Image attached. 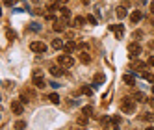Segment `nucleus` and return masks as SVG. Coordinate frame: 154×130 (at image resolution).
Returning a JSON list of instances; mask_svg holds the SVG:
<instances>
[{"mask_svg":"<svg viewBox=\"0 0 154 130\" xmlns=\"http://www.w3.org/2000/svg\"><path fill=\"white\" fill-rule=\"evenodd\" d=\"M119 123H121V117H119V115H115V117H112V125H113V126H117Z\"/></svg>","mask_w":154,"mask_h":130,"instance_id":"obj_27","label":"nucleus"},{"mask_svg":"<svg viewBox=\"0 0 154 130\" xmlns=\"http://www.w3.org/2000/svg\"><path fill=\"white\" fill-rule=\"evenodd\" d=\"M150 13H154V2H150Z\"/></svg>","mask_w":154,"mask_h":130,"instance_id":"obj_35","label":"nucleus"},{"mask_svg":"<svg viewBox=\"0 0 154 130\" xmlns=\"http://www.w3.org/2000/svg\"><path fill=\"white\" fill-rule=\"evenodd\" d=\"M130 19H132V23H134V24H136V23H139V20L143 19V13H141V11H132V15H130Z\"/></svg>","mask_w":154,"mask_h":130,"instance_id":"obj_11","label":"nucleus"},{"mask_svg":"<svg viewBox=\"0 0 154 130\" xmlns=\"http://www.w3.org/2000/svg\"><path fill=\"white\" fill-rule=\"evenodd\" d=\"M60 11H61V17H63V19H69V17H71L69 8H60Z\"/></svg>","mask_w":154,"mask_h":130,"instance_id":"obj_21","label":"nucleus"},{"mask_svg":"<svg viewBox=\"0 0 154 130\" xmlns=\"http://www.w3.org/2000/svg\"><path fill=\"white\" fill-rule=\"evenodd\" d=\"M87 119H89V117H87L85 113H82V115H78L76 121H78V125H87Z\"/></svg>","mask_w":154,"mask_h":130,"instance_id":"obj_20","label":"nucleus"},{"mask_svg":"<svg viewBox=\"0 0 154 130\" xmlns=\"http://www.w3.org/2000/svg\"><path fill=\"white\" fill-rule=\"evenodd\" d=\"M28 101H30V99H28V95H26V93L20 95V102H23V104H28Z\"/></svg>","mask_w":154,"mask_h":130,"instance_id":"obj_29","label":"nucleus"},{"mask_svg":"<svg viewBox=\"0 0 154 130\" xmlns=\"http://www.w3.org/2000/svg\"><path fill=\"white\" fill-rule=\"evenodd\" d=\"M72 24H74L76 28H80V26H84V24H85V19H84V17H74Z\"/></svg>","mask_w":154,"mask_h":130,"instance_id":"obj_16","label":"nucleus"},{"mask_svg":"<svg viewBox=\"0 0 154 130\" xmlns=\"http://www.w3.org/2000/svg\"><path fill=\"white\" fill-rule=\"evenodd\" d=\"M134 99H136V102H145V101H147V97L143 95V93H136V95H134Z\"/></svg>","mask_w":154,"mask_h":130,"instance_id":"obj_22","label":"nucleus"},{"mask_svg":"<svg viewBox=\"0 0 154 130\" xmlns=\"http://www.w3.org/2000/svg\"><path fill=\"white\" fill-rule=\"evenodd\" d=\"M52 47L56 48V50H61V48H65V43H63L61 39H54V41H52Z\"/></svg>","mask_w":154,"mask_h":130,"instance_id":"obj_13","label":"nucleus"},{"mask_svg":"<svg viewBox=\"0 0 154 130\" xmlns=\"http://www.w3.org/2000/svg\"><path fill=\"white\" fill-rule=\"evenodd\" d=\"M50 73L54 74V76H61V74H65V71H63V65H52L50 67Z\"/></svg>","mask_w":154,"mask_h":130,"instance_id":"obj_6","label":"nucleus"},{"mask_svg":"<svg viewBox=\"0 0 154 130\" xmlns=\"http://www.w3.org/2000/svg\"><path fill=\"white\" fill-rule=\"evenodd\" d=\"M24 126H26L24 121H17V123H15V128H17V130H24Z\"/></svg>","mask_w":154,"mask_h":130,"instance_id":"obj_25","label":"nucleus"},{"mask_svg":"<svg viewBox=\"0 0 154 130\" xmlns=\"http://www.w3.org/2000/svg\"><path fill=\"white\" fill-rule=\"evenodd\" d=\"M4 6H13V0H4Z\"/></svg>","mask_w":154,"mask_h":130,"instance_id":"obj_33","label":"nucleus"},{"mask_svg":"<svg viewBox=\"0 0 154 130\" xmlns=\"http://www.w3.org/2000/svg\"><path fill=\"white\" fill-rule=\"evenodd\" d=\"M152 26H154V19H152Z\"/></svg>","mask_w":154,"mask_h":130,"instance_id":"obj_36","label":"nucleus"},{"mask_svg":"<svg viewBox=\"0 0 154 130\" xmlns=\"http://www.w3.org/2000/svg\"><path fill=\"white\" fill-rule=\"evenodd\" d=\"M80 61H82V63H89V61H91V56L84 50V52L80 54Z\"/></svg>","mask_w":154,"mask_h":130,"instance_id":"obj_18","label":"nucleus"},{"mask_svg":"<svg viewBox=\"0 0 154 130\" xmlns=\"http://www.w3.org/2000/svg\"><path fill=\"white\" fill-rule=\"evenodd\" d=\"M82 93H84V95H91L93 91H91V88H87V85H84V88H82Z\"/></svg>","mask_w":154,"mask_h":130,"instance_id":"obj_31","label":"nucleus"},{"mask_svg":"<svg viewBox=\"0 0 154 130\" xmlns=\"http://www.w3.org/2000/svg\"><path fill=\"white\" fill-rule=\"evenodd\" d=\"M121 110L125 113H134L136 112V99L134 97H123L121 99Z\"/></svg>","mask_w":154,"mask_h":130,"instance_id":"obj_1","label":"nucleus"},{"mask_svg":"<svg viewBox=\"0 0 154 130\" xmlns=\"http://www.w3.org/2000/svg\"><path fill=\"white\" fill-rule=\"evenodd\" d=\"M128 52H130V58H136V56H139V54H141V47H139V43H130Z\"/></svg>","mask_w":154,"mask_h":130,"instance_id":"obj_5","label":"nucleus"},{"mask_svg":"<svg viewBox=\"0 0 154 130\" xmlns=\"http://www.w3.org/2000/svg\"><path fill=\"white\" fill-rule=\"evenodd\" d=\"M85 20H87L89 24H97V19H95L93 15H87V19H85Z\"/></svg>","mask_w":154,"mask_h":130,"instance_id":"obj_28","label":"nucleus"},{"mask_svg":"<svg viewBox=\"0 0 154 130\" xmlns=\"http://www.w3.org/2000/svg\"><path fill=\"white\" fill-rule=\"evenodd\" d=\"M113 32H115V36H117V37H123V24L113 26Z\"/></svg>","mask_w":154,"mask_h":130,"instance_id":"obj_19","label":"nucleus"},{"mask_svg":"<svg viewBox=\"0 0 154 130\" xmlns=\"http://www.w3.org/2000/svg\"><path fill=\"white\" fill-rule=\"evenodd\" d=\"M8 36H9V39H11V41H13V39H17V34H15L13 30H8Z\"/></svg>","mask_w":154,"mask_h":130,"instance_id":"obj_32","label":"nucleus"},{"mask_svg":"<svg viewBox=\"0 0 154 130\" xmlns=\"http://www.w3.org/2000/svg\"><path fill=\"white\" fill-rule=\"evenodd\" d=\"M56 8H58V2H50L47 6V9H50V11H56Z\"/></svg>","mask_w":154,"mask_h":130,"instance_id":"obj_26","label":"nucleus"},{"mask_svg":"<svg viewBox=\"0 0 154 130\" xmlns=\"http://www.w3.org/2000/svg\"><path fill=\"white\" fill-rule=\"evenodd\" d=\"M123 82H125L126 85H134V84H136V78L130 76V74H125V76H123Z\"/></svg>","mask_w":154,"mask_h":130,"instance_id":"obj_15","label":"nucleus"},{"mask_svg":"<svg viewBox=\"0 0 154 130\" xmlns=\"http://www.w3.org/2000/svg\"><path fill=\"white\" fill-rule=\"evenodd\" d=\"M11 112H13L15 115H20V113L24 112V104L20 102V101H13V102H11Z\"/></svg>","mask_w":154,"mask_h":130,"instance_id":"obj_4","label":"nucleus"},{"mask_svg":"<svg viewBox=\"0 0 154 130\" xmlns=\"http://www.w3.org/2000/svg\"><path fill=\"white\" fill-rule=\"evenodd\" d=\"M30 48L34 50V52H39V54L47 52V45H45V43H43V41H34V43H32V45H30Z\"/></svg>","mask_w":154,"mask_h":130,"instance_id":"obj_3","label":"nucleus"},{"mask_svg":"<svg viewBox=\"0 0 154 130\" xmlns=\"http://www.w3.org/2000/svg\"><path fill=\"white\" fill-rule=\"evenodd\" d=\"M82 113H85L87 117H89V115L93 113V108H91V106H85V108H84V110H82Z\"/></svg>","mask_w":154,"mask_h":130,"instance_id":"obj_24","label":"nucleus"},{"mask_svg":"<svg viewBox=\"0 0 154 130\" xmlns=\"http://www.w3.org/2000/svg\"><path fill=\"white\" fill-rule=\"evenodd\" d=\"M126 15H128L126 8H125V6H119V8H117V17H119V19H125Z\"/></svg>","mask_w":154,"mask_h":130,"instance_id":"obj_12","label":"nucleus"},{"mask_svg":"<svg viewBox=\"0 0 154 130\" xmlns=\"http://www.w3.org/2000/svg\"><path fill=\"white\" fill-rule=\"evenodd\" d=\"M152 93H154V85H152Z\"/></svg>","mask_w":154,"mask_h":130,"instance_id":"obj_37","label":"nucleus"},{"mask_svg":"<svg viewBox=\"0 0 154 130\" xmlns=\"http://www.w3.org/2000/svg\"><path fill=\"white\" fill-rule=\"evenodd\" d=\"M132 67H134L136 71H139V73H143V71L147 69V63L145 61H134V63H132Z\"/></svg>","mask_w":154,"mask_h":130,"instance_id":"obj_10","label":"nucleus"},{"mask_svg":"<svg viewBox=\"0 0 154 130\" xmlns=\"http://www.w3.org/2000/svg\"><path fill=\"white\" fill-rule=\"evenodd\" d=\"M93 82H95V85L104 84V74H102V73H97V74H95V78H93Z\"/></svg>","mask_w":154,"mask_h":130,"instance_id":"obj_14","label":"nucleus"},{"mask_svg":"<svg viewBox=\"0 0 154 130\" xmlns=\"http://www.w3.org/2000/svg\"><path fill=\"white\" fill-rule=\"evenodd\" d=\"M149 63H150L152 67H154V56H150V58H149Z\"/></svg>","mask_w":154,"mask_h":130,"instance_id":"obj_34","label":"nucleus"},{"mask_svg":"<svg viewBox=\"0 0 154 130\" xmlns=\"http://www.w3.org/2000/svg\"><path fill=\"white\" fill-rule=\"evenodd\" d=\"M78 48L80 50H89V45H87V43H78Z\"/></svg>","mask_w":154,"mask_h":130,"instance_id":"obj_30","label":"nucleus"},{"mask_svg":"<svg viewBox=\"0 0 154 130\" xmlns=\"http://www.w3.org/2000/svg\"><path fill=\"white\" fill-rule=\"evenodd\" d=\"M32 82H34V85H35V88H45V85H47L45 78H43V76H39V74H35V76H34V80H32Z\"/></svg>","mask_w":154,"mask_h":130,"instance_id":"obj_8","label":"nucleus"},{"mask_svg":"<svg viewBox=\"0 0 154 130\" xmlns=\"http://www.w3.org/2000/svg\"><path fill=\"white\" fill-rule=\"evenodd\" d=\"M58 63L63 65V67H72L74 60H72L71 54H60V56H58Z\"/></svg>","mask_w":154,"mask_h":130,"instance_id":"obj_2","label":"nucleus"},{"mask_svg":"<svg viewBox=\"0 0 154 130\" xmlns=\"http://www.w3.org/2000/svg\"><path fill=\"white\" fill-rule=\"evenodd\" d=\"M143 78L147 82H150V84H154V74H150V73H143Z\"/></svg>","mask_w":154,"mask_h":130,"instance_id":"obj_23","label":"nucleus"},{"mask_svg":"<svg viewBox=\"0 0 154 130\" xmlns=\"http://www.w3.org/2000/svg\"><path fill=\"white\" fill-rule=\"evenodd\" d=\"M147 130H154V128H147Z\"/></svg>","mask_w":154,"mask_h":130,"instance_id":"obj_38","label":"nucleus"},{"mask_svg":"<svg viewBox=\"0 0 154 130\" xmlns=\"http://www.w3.org/2000/svg\"><path fill=\"white\" fill-rule=\"evenodd\" d=\"M65 24H67V19H61V20H54V30L56 32H63L65 30Z\"/></svg>","mask_w":154,"mask_h":130,"instance_id":"obj_7","label":"nucleus"},{"mask_svg":"<svg viewBox=\"0 0 154 130\" xmlns=\"http://www.w3.org/2000/svg\"><path fill=\"white\" fill-rule=\"evenodd\" d=\"M76 48H78V45H76V43H74L72 39H71L69 43H65V52H67V54H72Z\"/></svg>","mask_w":154,"mask_h":130,"instance_id":"obj_9","label":"nucleus"},{"mask_svg":"<svg viewBox=\"0 0 154 130\" xmlns=\"http://www.w3.org/2000/svg\"><path fill=\"white\" fill-rule=\"evenodd\" d=\"M48 101H50L52 104H60V95H58V93H50V95H48Z\"/></svg>","mask_w":154,"mask_h":130,"instance_id":"obj_17","label":"nucleus"}]
</instances>
